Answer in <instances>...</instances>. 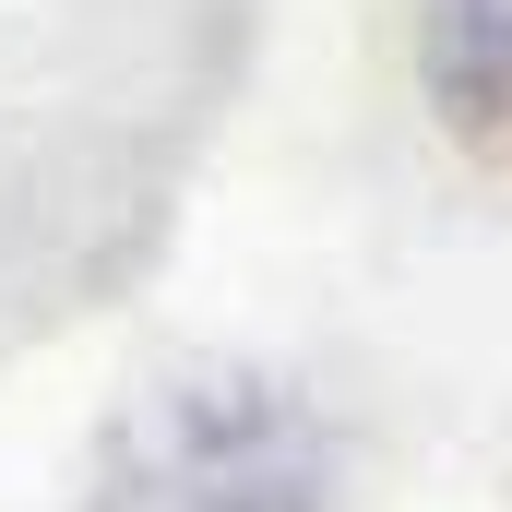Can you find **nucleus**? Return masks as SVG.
I'll use <instances>...</instances> for the list:
<instances>
[{
  "label": "nucleus",
  "mask_w": 512,
  "mask_h": 512,
  "mask_svg": "<svg viewBox=\"0 0 512 512\" xmlns=\"http://www.w3.org/2000/svg\"><path fill=\"white\" fill-rule=\"evenodd\" d=\"M429 84L477 155H512V0H429Z\"/></svg>",
  "instance_id": "nucleus-2"
},
{
  "label": "nucleus",
  "mask_w": 512,
  "mask_h": 512,
  "mask_svg": "<svg viewBox=\"0 0 512 512\" xmlns=\"http://www.w3.org/2000/svg\"><path fill=\"white\" fill-rule=\"evenodd\" d=\"M84 512H322V441L262 382H179L120 429Z\"/></svg>",
  "instance_id": "nucleus-1"
}]
</instances>
